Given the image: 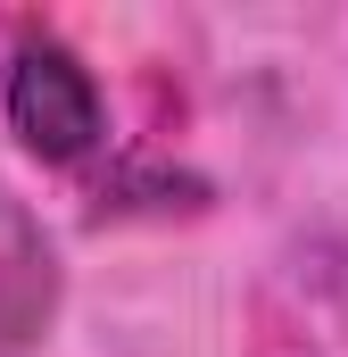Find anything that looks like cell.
Returning <instances> with one entry per match:
<instances>
[{"label": "cell", "instance_id": "1", "mask_svg": "<svg viewBox=\"0 0 348 357\" xmlns=\"http://www.w3.org/2000/svg\"><path fill=\"white\" fill-rule=\"evenodd\" d=\"M0 108H8V133H17L42 167H84L91 150L108 142V100H100L91 67L58 42V33H25V42L8 50Z\"/></svg>", "mask_w": 348, "mask_h": 357}]
</instances>
